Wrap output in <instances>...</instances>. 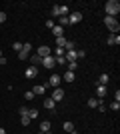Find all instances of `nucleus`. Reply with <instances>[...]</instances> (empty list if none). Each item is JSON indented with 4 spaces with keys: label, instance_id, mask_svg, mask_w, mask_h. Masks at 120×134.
I'll return each instance as SVG.
<instances>
[{
    "label": "nucleus",
    "instance_id": "obj_1",
    "mask_svg": "<svg viewBox=\"0 0 120 134\" xmlns=\"http://www.w3.org/2000/svg\"><path fill=\"white\" fill-rule=\"evenodd\" d=\"M104 8H106V14H108V16L116 18V14L120 12V2H118V0H110V2H106Z\"/></svg>",
    "mask_w": 120,
    "mask_h": 134
},
{
    "label": "nucleus",
    "instance_id": "obj_2",
    "mask_svg": "<svg viewBox=\"0 0 120 134\" xmlns=\"http://www.w3.org/2000/svg\"><path fill=\"white\" fill-rule=\"evenodd\" d=\"M104 22H106V26L110 28V32H112V34H118V28H120V24L116 22V18H112V16H106V20H104Z\"/></svg>",
    "mask_w": 120,
    "mask_h": 134
},
{
    "label": "nucleus",
    "instance_id": "obj_3",
    "mask_svg": "<svg viewBox=\"0 0 120 134\" xmlns=\"http://www.w3.org/2000/svg\"><path fill=\"white\" fill-rule=\"evenodd\" d=\"M42 66H44V68H48V70H52V68L56 66V62H54L52 54H50V56H46V58H42Z\"/></svg>",
    "mask_w": 120,
    "mask_h": 134
},
{
    "label": "nucleus",
    "instance_id": "obj_4",
    "mask_svg": "<svg viewBox=\"0 0 120 134\" xmlns=\"http://www.w3.org/2000/svg\"><path fill=\"white\" fill-rule=\"evenodd\" d=\"M82 20V12H72L68 16V24H78Z\"/></svg>",
    "mask_w": 120,
    "mask_h": 134
},
{
    "label": "nucleus",
    "instance_id": "obj_5",
    "mask_svg": "<svg viewBox=\"0 0 120 134\" xmlns=\"http://www.w3.org/2000/svg\"><path fill=\"white\" fill-rule=\"evenodd\" d=\"M64 58H66L68 62H76V60H78V52H76V50H66V52H64Z\"/></svg>",
    "mask_w": 120,
    "mask_h": 134
},
{
    "label": "nucleus",
    "instance_id": "obj_6",
    "mask_svg": "<svg viewBox=\"0 0 120 134\" xmlns=\"http://www.w3.org/2000/svg\"><path fill=\"white\" fill-rule=\"evenodd\" d=\"M54 102H58V100H62L64 98V90L62 88H54V92H52V96H50Z\"/></svg>",
    "mask_w": 120,
    "mask_h": 134
},
{
    "label": "nucleus",
    "instance_id": "obj_7",
    "mask_svg": "<svg viewBox=\"0 0 120 134\" xmlns=\"http://www.w3.org/2000/svg\"><path fill=\"white\" fill-rule=\"evenodd\" d=\"M50 54H52V50L48 48V46H40L38 48V56L40 58H46V56H50Z\"/></svg>",
    "mask_w": 120,
    "mask_h": 134
},
{
    "label": "nucleus",
    "instance_id": "obj_8",
    "mask_svg": "<svg viewBox=\"0 0 120 134\" xmlns=\"http://www.w3.org/2000/svg\"><path fill=\"white\" fill-rule=\"evenodd\" d=\"M60 76H58V74H50V78H48V86H58V84H60Z\"/></svg>",
    "mask_w": 120,
    "mask_h": 134
},
{
    "label": "nucleus",
    "instance_id": "obj_9",
    "mask_svg": "<svg viewBox=\"0 0 120 134\" xmlns=\"http://www.w3.org/2000/svg\"><path fill=\"white\" fill-rule=\"evenodd\" d=\"M24 74H26V78H30V80H32V78H36L38 70H36V66H30V68H26V72H24Z\"/></svg>",
    "mask_w": 120,
    "mask_h": 134
},
{
    "label": "nucleus",
    "instance_id": "obj_10",
    "mask_svg": "<svg viewBox=\"0 0 120 134\" xmlns=\"http://www.w3.org/2000/svg\"><path fill=\"white\" fill-rule=\"evenodd\" d=\"M50 128H52V124L48 122V120H42V122H40V132H50Z\"/></svg>",
    "mask_w": 120,
    "mask_h": 134
},
{
    "label": "nucleus",
    "instance_id": "obj_11",
    "mask_svg": "<svg viewBox=\"0 0 120 134\" xmlns=\"http://www.w3.org/2000/svg\"><path fill=\"white\" fill-rule=\"evenodd\" d=\"M46 88H48V84H44V86H34V88H32V94H34V96H40V94H44Z\"/></svg>",
    "mask_w": 120,
    "mask_h": 134
},
{
    "label": "nucleus",
    "instance_id": "obj_12",
    "mask_svg": "<svg viewBox=\"0 0 120 134\" xmlns=\"http://www.w3.org/2000/svg\"><path fill=\"white\" fill-rule=\"evenodd\" d=\"M52 34H54V36H64V28L62 26H58V24H54V28H52Z\"/></svg>",
    "mask_w": 120,
    "mask_h": 134
},
{
    "label": "nucleus",
    "instance_id": "obj_13",
    "mask_svg": "<svg viewBox=\"0 0 120 134\" xmlns=\"http://www.w3.org/2000/svg\"><path fill=\"white\" fill-rule=\"evenodd\" d=\"M106 42H108L110 46H114V44H120V36H118V34H112V36H110V38L106 40Z\"/></svg>",
    "mask_w": 120,
    "mask_h": 134
},
{
    "label": "nucleus",
    "instance_id": "obj_14",
    "mask_svg": "<svg viewBox=\"0 0 120 134\" xmlns=\"http://www.w3.org/2000/svg\"><path fill=\"white\" fill-rule=\"evenodd\" d=\"M108 80H110L108 74H100V78H98V84H100V86H106V84H108Z\"/></svg>",
    "mask_w": 120,
    "mask_h": 134
},
{
    "label": "nucleus",
    "instance_id": "obj_15",
    "mask_svg": "<svg viewBox=\"0 0 120 134\" xmlns=\"http://www.w3.org/2000/svg\"><path fill=\"white\" fill-rule=\"evenodd\" d=\"M104 94H106V86H100V84H98L96 86V98H102Z\"/></svg>",
    "mask_w": 120,
    "mask_h": 134
},
{
    "label": "nucleus",
    "instance_id": "obj_16",
    "mask_svg": "<svg viewBox=\"0 0 120 134\" xmlns=\"http://www.w3.org/2000/svg\"><path fill=\"white\" fill-rule=\"evenodd\" d=\"M54 106H56V102L52 100V98H46V100H44V108H48V110H54Z\"/></svg>",
    "mask_w": 120,
    "mask_h": 134
},
{
    "label": "nucleus",
    "instance_id": "obj_17",
    "mask_svg": "<svg viewBox=\"0 0 120 134\" xmlns=\"http://www.w3.org/2000/svg\"><path fill=\"white\" fill-rule=\"evenodd\" d=\"M66 42H68V40L64 38V36H58V38H56V48H64Z\"/></svg>",
    "mask_w": 120,
    "mask_h": 134
},
{
    "label": "nucleus",
    "instance_id": "obj_18",
    "mask_svg": "<svg viewBox=\"0 0 120 134\" xmlns=\"http://www.w3.org/2000/svg\"><path fill=\"white\" fill-rule=\"evenodd\" d=\"M30 62H32V66H38L40 62H42V58L38 54H34V56H30Z\"/></svg>",
    "mask_w": 120,
    "mask_h": 134
},
{
    "label": "nucleus",
    "instance_id": "obj_19",
    "mask_svg": "<svg viewBox=\"0 0 120 134\" xmlns=\"http://www.w3.org/2000/svg\"><path fill=\"white\" fill-rule=\"evenodd\" d=\"M86 104H88L90 108H96L98 104H100V100H98V98H88V102H86Z\"/></svg>",
    "mask_w": 120,
    "mask_h": 134
},
{
    "label": "nucleus",
    "instance_id": "obj_20",
    "mask_svg": "<svg viewBox=\"0 0 120 134\" xmlns=\"http://www.w3.org/2000/svg\"><path fill=\"white\" fill-rule=\"evenodd\" d=\"M58 16H68V6H58Z\"/></svg>",
    "mask_w": 120,
    "mask_h": 134
},
{
    "label": "nucleus",
    "instance_id": "obj_21",
    "mask_svg": "<svg viewBox=\"0 0 120 134\" xmlns=\"http://www.w3.org/2000/svg\"><path fill=\"white\" fill-rule=\"evenodd\" d=\"M74 78H76V76H74V72H70V70H68L66 74H64V80H66V82H74Z\"/></svg>",
    "mask_w": 120,
    "mask_h": 134
},
{
    "label": "nucleus",
    "instance_id": "obj_22",
    "mask_svg": "<svg viewBox=\"0 0 120 134\" xmlns=\"http://www.w3.org/2000/svg\"><path fill=\"white\" fill-rule=\"evenodd\" d=\"M62 128L66 130V132H72V130H74V124H72V122H64Z\"/></svg>",
    "mask_w": 120,
    "mask_h": 134
},
{
    "label": "nucleus",
    "instance_id": "obj_23",
    "mask_svg": "<svg viewBox=\"0 0 120 134\" xmlns=\"http://www.w3.org/2000/svg\"><path fill=\"white\" fill-rule=\"evenodd\" d=\"M28 118H30V120H32V118H38V110H36V108L28 110Z\"/></svg>",
    "mask_w": 120,
    "mask_h": 134
},
{
    "label": "nucleus",
    "instance_id": "obj_24",
    "mask_svg": "<svg viewBox=\"0 0 120 134\" xmlns=\"http://www.w3.org/2000/svg\"><path fill=\"white\" fill-rule=\"evenodd\" d=\"M58 26H68V16H60V24H58Z\"/></svg>",
    "mask_w": 120,
    "mask_h": 134
},
{
    "label": "nucleus",
    "instance_id": "obj_25",
    "mask_svg": "<svg viewBox=\"0 0 120 134\" xmlns=\"http://www.w3.org/2000/svg\"><path fill=\"white\" fill-rule=\"evenodd\" d=\"M18 58H20V60H26V58H28V52L20 50V52H18Z\"/></svg>",
    "mask_w": 120,
    "mask_h": 134
},
{
    "label": "nucleus",
    "instance_id": "obj_26",
    "mask_svg": "<svg viewBox=\"0 0 120 134\" xmlns=\"http://www.w3.org/2000/svg\"><path fill=\"white\" fill-rule=\"evenodd\" d=\"M110 108L118 112V110H120V102H116V100H114V102H112V104H110Z\"/></svg>",
    "mask_w": 120,
    "mask_h": 134
},
{
    "label": "nucleus",
    "instance_id": "obj_27",
    "mask_svg": "<svg viewBox=\"0 0 120 134\" xmlns=\"http://www.w3.org/2000/svg\"><path fill=\"white\" fill-rule=\"evenodd\" d=\"M64 50H74V42H66V46H64Z\"/></svg>",
    "mask_w": 120,
    "mask_h": 134
},
{
    "label": "nucleus",
    "instance_id": "obj_28",
    "mask_svg": "<svg viewBox=\"0 0 120 134\" xmlns=\"http://www.w3.org/2000/svg\"><path fill=\"white\" fill-rule=\"evenodd\" d=\"M24 98H26V100H32V98H34V94H32V90H28V92H24Z\"/></svg>",
    "mask_w": 120,
    "mask_h": 134
},
{
    "label": "nucleus",
    "instance_id": "obj_29",
    "mask_svg": "<svg viewBox=\"0 0 120 134\" xmlns=\"http://www.w3.org/2000/svg\"><path fill=\"white\" fill-rule=\"evenodd\" d=\"M12 48H14L16 52H20V50H22V44H20V42H14V44H12Z\"/></svg>",
    "mask_w": 120,
    "mask_h": 134
},
{
    "label": "nucleus",
    "instance_id": "obj_30",
    "mask_svg": "<svg viewBox=\"0 0 120 134\" xmlns=\"http://www.w3.org/2000/svg\"><path fill=\"white\" fill-rule=\"evenodd\" d=\"M76 66H78V62H68V70H70V72L76 70Z\"/></svg>",
    "mask_w": 120,
    "mask_h": 134
},
{
    "label": "nucleus",
    "instance_id": "obj_31",
    "mask_svg": "<svg viewBox=\"0 0 120 134\" xmlns=\"http://www.w3.org/2000/svg\"><path fill=\"white\" fill-rule=\"evenodd\" d=\"M20 116H28V108L26 106H20Z\"/></svg>",
    "mask_w": 120,
    "mask_h": 134
},
{
    "label": "nucleus",
    "instance_id": "obj_32",
    "mask_svg": "<svg viewBox=\"0 0 120 134\" xmlns=\"http://www.w3.org/2000/svg\"><path fill=\"white\" fill-rule=\"evenodd\" d=\"M30 124V118L28 116H22V126H28Z\"/></svg>",
    "mask_w": 120,
    "mask_h": 134
},
{
    "label": "nucleus",
    "instance_id": "obj_33",
    "mask_svg": "<svg viewBox=\"0 0 120 134\" xmlns=\"http://www.w3.org/2000/svg\"><path fill=\"white\" fill-rule=\"evenodd\" d=\"M64 52H66L64 48H56V52H54V54H56V56H64Z\"/></svg>",
    "mask_w": 120,
    "mask_h": 134
},
{
    "label": "nucleus",
    "instance_id": "obj_34",
    "mask_svg": "<svg viewBox=\"0 0 120 134\" xmlns=\"http://www.w3.org/2000/svg\"><path fill=\"white\" fill-rule=\"evenodd\" d=\"M52 16H58V6H52Z\"/></svg>",
    "mask_w": 120,
    "mask_h": 134
},
{
    "label": "nucleus",
    "instance_id": "obj_35",
    "mask_svg": "<svg viewBox=\"0 0 120 134\" xmlns=\"http://www.w3.org/2000/svg\"><path fill=\"white\" fill-rule=\"evenodd\" d=\"M46 28H50V30H52V28H54V22H52V20H48V22H46Z\"/></svg>",
    "mask_w": 120,
    "mask_h": 134
},
{
    "label": "nucleus",
    "instance_id": "obj_36",
    "mask_svg": "<svg viewBox=\"0 0 120 134\" xmlns=\"http://www.w3.org/2000/svg\"><path fill=\"white\" fill-rule=\"evenodd\" d=\"M76 52H78V58H84V56H86L84 50H76Z\"/></svg>",
    "mask_w": 120,
    "mask_h": 134
},
{
    "label": "nucleus",
    "instance_id": "obj_37",
    "mask_svg": "<svg viewBox=\"0 0 120 134\" xmlns=\"http://www.w3.org/2000/svg\"><path fill=\"white\" fill-rule=\"evenodd\" d=\"M4 20H6V14H4V12H0V22H4Z\"/></svg>",
    "mask_w": 120,
    "mask_h": 134
},
{
    "label": "nucleus",
    "instance_id": "obj_38",
    "mask_svg": "<svg viewBox=\"0 0 120 134\" xmlns=\"http://www.w3.org/2000/svg\"><path fill=\"white\" fill-rule=\"evenodd\" d=\"M6 64V56H2V58H0V66H4Z\"/></svg>",
    "mask_w": 120,
    "mask_h": 134
},
{
    "label": "nucleus",
    "instance_id": "obj_39",
    "mask_svg": "<svg viewBox=\"0 0 120 134\" xmlns=\"http://www.w3.org/2000/svg\"><path fill=\"white\" fill-rule=\"evenodd\" d=\"M0 134H6V132H4V128H0Z\"/></svg>",
    "mask_w": 120,
    "mask_h": 134
},
{
    "label": "nucleus",
    "instance_id": "obj_40",
    "mask_svg": "<svg viewBox=\"0 0 120 134\" xmlns=\"http://www.w3.org/2000/svg\"><path fill=\"white\" fill-rule=\"evenodd\" d=\"M68 134H78V132H76V130H72V132H68Z\"/></svg>",
    "mask_w": 120,
    "mask_h": 134
},
{
    "label": "nucleus",
    "instance_id": "obj_41",
    "mask_svg": "<svg viewBox=\"0 0 120 134\" xmlns=\"http://www.w3.org/2000/svg\"><path fill=\"white\" fill-rule=\"evenodd\" d=\"M38 134H46V132H38ZM48 134H50V132H48Z\"/></svg>",
    "mask_w": 120,
    "mask_h": 134
},
{
    "label": "nucleus",
    "instance_id": "obj_42",
    "mask_svg": "<svg viewBox=\"0 0 120 134\" xmlns=\"http://www.w3.org/2000/svg\"><path fill=\"white\" fill-rule=\"evenodd\" d=\"M0 58H2V50H0Z\"/></svg>",
    "mask_w": 120,
    "mask_h": 134
}]
</instances>
